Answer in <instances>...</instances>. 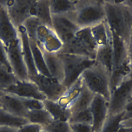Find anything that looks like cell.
Wrapping results in <instances>:
<instances>
[{"label": "cell", "mask_w": 132, "mask_h": 132, "mask_svg": "<svg viewBox=\"0 0 132 132\" xmlns=\"http://www.w3.org/2000/svg\"><path fill=\"white\" fill-rule=\"evenodd\" d=\"M0 132H17V128L9 126H0Z\"/></svg>", "instance_id": "cell-40"}, {"label": "cell", "mask_w": 132, "mask_h": 132, "mask_svg": "<svg viewBox=\"0 0 132 132\" xmlns=\"http://www.w3.org/2000/svg\"><path fill=\"white\" fill-rule=\"evenodd\" d=\"M80 78L91 92L103 96L109 102L111 96L110 75L95 61L92 66L84 71Z\"/></svg>", "instance_id": "cell-3"}, {"label": "cell", "mask_w": 132, "mask_h": 132, "mask_svg": "<svg viewBox=\"0 0 132 132\" xmlns=\"http://www.w3.org/2000/svg\"><path fill=\"white\" fill-rule=\"evenodd\" d=\"M34 0L4 1L8 16L17 28L30 16V9Z\"/></svg>", "instance_id": "cell-9"}, {"label": "cell", "mask_w": 132, "mask_h": 132, "mask_svg": "<svg viewBox=\"0 0 132 132\" xmlns=\"http://www.w3.org/2000/svg\"><path fill=\"white\" fill-rule=\"evenodd\" d=\"M39 132H48V131H46V130H44V129L42 128V130H41Z\"/></svg>", "instance_id": "cell-47"}, {"label": "cell", "mask_w": 132, "mask_h": 132, "mask_svg": "<svg viewBox=\"0 0 132 132\" xmlns=\"http://www.w3.org/2000/svg\"><path fill=\"white\" fill-rule=\"evenodd\" d=\"M0 67L5 68L9 72H12L11 67L10 66L7 53L6 47L5 44L0 40Z\"/></svg>", "instance_id": "cell-35"}, {"label": "cell", "mask_w": 132, "mask_h": 132, "mask_svg": "<svg viewBox=\"0 0 132 132\" xmlns=\"http://www.w3.org/2000/svg\"><path fill=\"white\" fill-rule=\"evenodd\" d=\"M79 28L74 20V12L52 15V28L63 43L73 37Z\"/></svg>", "instance_id": "cell-8"}, {"label": "cell", "mask_w": 132, "mask_h": 132, "mask_svg": "<svg viewBox=\"0 0 132 132\" xmlns=\"http://www.w3.org/2000/svg\"><path fill=\"white\" fill-rule=\"evenodd\" d=\"M29 79L37 86L46 100L57 102L67 92L68 89L57 80L38 74L29 76Z\"/></svg>", "instance_id": "cell-6"}, {"label": "cell", "mask_w": 132, "mask_h": 132, "mask_svg": "<svg viewBox=\"0 0 132 132\" xmlns=\"http://www.w3.org/2000/svg\"><path fill=\"white\" fill-rule=\"evenodd\" d=\"M0 107H1V105H0Z\"/></svg>", "instance_id": "cell-50"}, {"label": "cell", "mask_w": 132, "mask_h": 132, "mask_svg": "<svg viewBox=\"0 0 132 132\" xmlns=\"http://www.w3.org/2000/svg\"><path fill=\"white\" fill-rule=\"evenodd\" d=\"M90 28L97 48L106 45L111 41V32L105 20Z\"/></svg>", "instance_id": "cell-22"}, {"label": "cell", "mask_w": 132, "mask_h": 132, "mask_svg": "<svg viewBox=\"0 0 132 132\" xmlns=\"http://www.w3.org/2000/svg\"><path fill=\"white\" fill-rule=\"evenodd\" d=\"M122 120H132V107L124 111Z\"/></svg>", "instance_id": "cell-39"}, {"label": "cell", "mask_w": 132, "mask_h": 132, "mask_svg": "<svg viewBox=\"0 0 132 132\" xmlns=\"http://www.w3.org/2000/svg\"><path fill=\"white\" fill-rule=\"evenodd\" d=\"M95 61L96 63L100 65L109 74L111 77L113 66V49L111 40L106 45L97 48Z\"/></svg>", "instance_id": "cell-20"}, {"label": "cell", "mask_w": 132, "mask_h": 132, "mask_svg": "<svg viewBox=\"0 0 132 132\" xmlns=\"http://www.w3.org/2000/svg\"><path fill=\"white\" fill-rule=\"evenodd\" d=\"M105 21L109 29L128 44L132 29V10L123 1H104Z\"/></svg>", "instance_id": "cell-1"}, {"label": "cell", "mask_w": 132, "mask_h": 132, "mask_svg": "<svg viewBox=\"0 0 132 132\" xmlns=\"http://www.w3.org/2000/svg\"><path fill=\"white\" fill-rule=\"evenodd\" d=\"M131 97H132V94H131Z\"/></svg>", "instance_id": "cell-49"}, {"label": "cell", "mask_w": 132, "mask_h": 132, "mask_svg": "<svg viewBox=\"0 0 132 132\" xmlns=\"http://www.w3.org/2000/svg\"><path fill=\"white\" fill-rule=\"evenodd\" d=\"M131 107H132V97L130 98L129 102L127 104L125 110L128 109H129V108H131Z\"/></svg>", "instance_id": "cell-45"}, {"label": "cell", "mask_w": 132, "mask_h": 132, "mask_svg": "<svg viewBox=\"0 0 132 132\" xmlns=\"http://www.w3.org/2000/svg\"><path fill=\"white\" fill-rule=\"evenodd\" d=\"M123 113L108 115L100 132H119Z\"/></svg>", "instance_id": "cell-31"}, {"label": "cell", "mask_w": 132, "mask_h": 132, "mask_svg": "<svg viewBox=\"0 0 132 132\" xmlns=\"http://www.w3.org/2000/svg\"><path fill=\"white\" fill-rule=\"evenodd\" d=\"M20 98L21 99L23 105L27 110L44 108L43 101H42L33 98Z\"/></svg>", "instance_id": "cell-36"}, {"label": "cell", "mask_w": 132, "mask_h": 132, "mask_svg": "<svg viewBox=\"0 0 132 132\" xmlns=\"http://www.w3.org/2000/svg\"><path fill=\"white\" fill-rule=\"evenodd\" d=\"M92 116L93 132H100L108 116V102L103 96L95 94L89 107Z\"/></svg>", "instance_id": "cell-12"}, {"label": "cell", "mask_w": 132, "mask_h": 132, "mask_svg": "<svg viewBox=\"0 0 132 132\" xmlns=\"http://www.w3.org/2000/svg\"><path fill=\"white\" fill-rule=\"evenodd\" d=\"M42 126L37 124L27 123L17 128V132H39Z\"/></svg>", "instance_id": "cell-37"}, {"label": "cell", "mask_w": 132, "mask_h": 132, "mask_svg": "<svg viewBox=\"0 0 132 132\" xmlns=\"http://www.w3.org/2000/svg\"><path fill=\"white\" fill-rule=\"evenodd\" d=\"M18 78L11 72L0 67V91L4 92L14 84Z\"/></svg>", "instance_id": "cell-32"}, {"label": "cell", "mask_w": 132, "mask_h": 132, "mask_svg": "<svg viewBox=\"0 0 132 132\" xmlns=\"http://www.w3.org/2000/svg\"><path fill=\"white\" fill-rule=\"evenodd\" d=\"M25 119L28 123L39 124L42 127L48 125L53 120L44 108L27 110Z\"/></svg>", "instance_id": "cell-26"}, {"label": "cell", "mask_w": 132, "mask_h": 132, "mask_svg": "<svg viewBox=\"0 0 132 132\" xmlns=\"http://www.w3.org/2000/svg\"><path fill=\"white\" fill-rule=\"evenodd\" d=\"M42 128L48 132H72L70 124L68 121L53 120Z\"/></svg>", "instance_id": "cell-34"}, {"label": "cell", "mask_w": 132, "mask_h": 132, "mask_svg": "<svg viewBox=\"0 0 132 132\" xmlns=\"http://www.w3.org/2000/svg\"><path fill=\"white\" fill-rule=\"evenodd\" d=\"M123 3L127 6L129 8L132 10V0H128V1H123Z\"/></svg>", "instance_id": "cell-44"}, {"label": "cell", "mask_w": 132, "mask_h": 132, "mask_svg": "<svg viewBox=\"0 0 132 132\" xmlns=\"http://www.w3.org/2000/svg\"><path fill=\"white\" fill-rule=\"evenodd\" d=\"M30 16H36L42 24L52 28L50 0H34L30 9Z\"/></svg>", "instance_id": "cell-19"}, {"label": "cell", "mask_w": 132, "mask_h": 132, "mask_svg": "<svg viewBox=\"0 0 132 132\" xmlns=\"http://www.w3.org/2000/svg\"><path fill=\"white\" fill-rule=\"evenodd\" d=\"M119 132H132V127H120Z\"/></svg>", "instance_id": "cell-43"}, {"label": "cell", "mask_w": 132, "mask_h": 132, "mask_svg": "<svg viewBox=\"0 0 132 132\" xmlns=\"http://www.w3.org/2000/svg\"><path fill=\"white\" fill-rule=\"evenodd\" d=\"M128 50L129 56L130 57L131 56H132V29H131L129 40L128 44Z\"/></svg>", "instance_id": "cell-42"}, {"label": "cell", "mask_w": 132, "mask_h": 132, "mask_svg": "<svg viewBox=\"0 0 132 132\" xmlns=\"http://www.w3.org/2000/svg\"><path fill=\"white\" fill-rule=\"evenodd\" d=\"M29 42L33 55L34 63L38 74L47 77H51L46 67L43 54L41 48L36 42L29 40Z\"/></svg>", "instance_id": "cell-24"}, {"label": "cell", "mask_w": 132, "mask_h": 132, "mask_svg": "<svg viewBox=\"0 0 132 132\" xmlns=\"http://www.w3.org/2000/svg\"><path fill=\"white\" fill-rule=\"evenodd\" d=\"M44 108L48 112L53 120L68 121L71 116L69 110L65 108L57 102L48 100L43 101Z\"/></svg>", "instance_id": "cell-23"}, {"label": "cell", "mask_w": 132, "mask_h": 132, "mask_svg": "<svg viewBox=\"0 0 132 132\" xmlns=\"http://www.w3.org/2000/svg\"><path fill=\"white\" fill-rule=\"evenodd\" d=\"M24 60L28 71L29 76H34L38 74L35 67L33 55L30 45L29 39L24 27L21 25L17 28ZM29 77V76H28Z\"/></svg>", "instance_id": "cell-15"}, {"label": "cell", "mask_w": 132, "mask_h": 132, "mask_svg": "<svg viewBox=\"0 0 132 132\" xmlns=\"http://www.w3.org/2000/svg\"><path fill=\"white\" fill-rule=\"evenodd\" d=\"M73 132H93L91 124L86 123L70 124Z\"/></svg>", "instance_id": "cell-38"}, {"label": "cell", "mask_w": 132, "mask_h": 132, "mask_svg": "<svg viewBox=\"0 0 132 132\" xmlns=\"http://www.w3.org/2000/svg\"><path fill=\"white\" fill-rule=\"evenodd\" d=\"M52 15L67 14L75 11L76 1L50 0Z\"/></svg>", "instance_id": "cell-25"}, {"label": "cell", "mask_w": 132, "mask_h": 132, "mask_svg": "<svg viewBox=\"0 0 132 132\" xmlns=\"http://www.w3.org/2000/svg\"><path fill=\"white\" fill-rule=\"evenodd\" d=\"M19 38L17 28L11 21L4 1H0V40L6 47Z\"/></svg>", "instance_id": "cell-13"}, {"label": "cell", "mask_w": 132, "mask_h": 132, "mask_svg": "<svg viewBox=\"0 0 132 132\" xmlns=\"http://www.w3.org/2000/svg\"><path fill=\"white\" fill-rule=\"evenodd\" d=\"M72 132H73V131H72Z\"/></svg>", "instance_id": "cell-51"}, {"label": "cell", "mask_w": 132, "mask_h": 132, "mask_svg": "<svg viewBox=\"0 0 132 132\" xmlns=\"http://www.w3.org/2000/svg\"><path fill=\"white\" fill-rule=\"evenodd\" d=\"M61 59L64 70L62 84L68 89L80 78L81 74L88 68L95 63V60L90 58L65 53H57Z\"/></svg>", "instance_id": "cell-4"}, {"label": "cell", "mask_w": 132, "mask_h": 132, "mask_svg": "<svg viewBox=\"0 0 132 132\" xmlns=\"http://www.w3.org/2000/svg\"><path fill=\"white\" fill-rule=\"evenodd\" d=\"M110 32L113 56V72L129 61L130 58L128 53L127 44L114 32L111 30Z\"/></svg>", "instance_id": "cell-14"}, {"label": "cell", "mask_w": 132, "mask_h": 132, "mask_svg": "<svg viewBox=\"0 0 132 132\" xmlns=\"http://www.w3.org/2000/svg\"><path fill=\"white\" fill-rule=\"evenodd\" d=\"M94 95V94L84 85L78 95L69 105L67 109L69 110L72 114L89 108Z\"/></svg>", "instance_id": "cell-21"}, {"label": "cell", "mask_w": 132, "mask_h": 132, "mask_svg": "<svg viewBox=\"0 0 132 132\" xmlns=\"http://www.w3.org/2000/svg\"><path fill=\"white\" fill-rule=\"evenodd\" d=\"M42 24L40 20L35 16H30L22 24L24 27L29 40L37 42L36 35L38 27Z\"/></svg>", "instance_id": "cell-30"}, {"label": "cell", "mask_w": 132, "mask_h": 132, "mask_svg": "<svg viewBox=\"0 0 132 132\" xmlns=\"http://www.w3.org/2000/svg\"><path fill=\"white\" fill-rule=\"evenodd\" d=\"M37 43L40 47L46 52L57 53L62 49L63 43L53 29L47 25L41 24L37 31Z\"/></svg>", "instance_id": "cell-10"}, {"label": "cell", "mask_w": 132, "mask_h": 132, "mask_svg": "<svg viewBox=\"0 0 132 132\" xmlns=\"http://www.w3.org/2000/svg\"><path fill=\"white\" fill-rule=\"evenodd\" d=\"M5 92H2V91H0V96H1Z\"/></svg>", "instance_id": "cell-48"}, {"label": "cell", "mask_w": 132, "mask_h": 132, "mask_svg": "<svg viewBox=\"0 0 132 132\" xmlns=\"http://www.w3.org/2000/svg\"><path fill=\"white\" fill-rule=\"evenodd\" d=\"M121 127H132V120H122L120 122Z\"/></svg>", "instance_id": "cell-41"}, {"label": "cell", "mask_w": 132, "mask_h": 132, "mask_svg": "<svg viewBox=\"0 0 132 132\" xmlns=\"http://www.w3.org/2000/svg\"><path fill=\"white\" fill-rule=\"evenodd\" d=\"M6 50L13 74L20 80L29 79V75L23 56L19 36L18 38L8 44Z\"/></svg>", "instance_id": "cell-7"}, {"label": "cell", "mask_w": 132, "mask_h": 132, "mask_svg": "<svg viewBox=\"0 0 132 132\" xmlns=\"http://www.w3.org/2000/svg\"><path fill=\"white\" fill-rule=\"evenodd\" d=\"M5 93L15 95L20 98H33L42 101L46 99L37 85L29 79L18 80L5 91Z\"/></svg>", "instance_id": "cell-11"}, {"label": "cell", "mask_w": 132, "mask_h": 132, "mask_svg": "<svg viewBox=\"0 0 132 132\" xmlns=\"http://www.w3.org/2000/svg\"><path fill=\"white\" fill-rule=\"evenodd\" d=\"M70 124L72 123H86L91 124L92 116L90 109L72 113L69 119Z\"/></svg>", "instance_id": "cell-33"}, {"label": "cell", "mask_w": 132, "mask_h": 132, "mask_svg": "<svg viewBox=\"0 0 132 132\" xmlns=\"http://www.w3.org/2000/svg\"><path fill=\"white\" fill-rule=\"evenodd\" d=\"M75 36L81 40L90 49L96 52L97 46L93 39L90 27L79 28L76 31Z\"/></svg>", "instance_id": "cell-29"}, {"label": "cell", "mask_w": 132, "mask_h": 132, "mask_svg": "<svg viewBox=\"0 0 132 132\" xmlns=\"http://www.w3.org/2000/svg\"><path fill=\"white\" fill-rule=\"evenodd\" d=\"M0 105L7 112L16 117L25 118L27 110L19 97L4 93L0 96Z\"/></svg>", "instance_id": "cell-16"}, {"label": "cell", "mask_w": 132, "mask_h": 132, "mask_svg": "<svg viewBox=\"0 0 132 132\" xmlns=\"http://www.w3.org/2000/svg\"><path fill=\"white\" fill-rule=\"evenodd\" d=\"M132 94V78H128L111 91L108 102V115L123 112Z\"/></svg>", "instance_id": "cell-5"}, {"label": "cell", "mask_w": 132, "mask_h": 132, "mask_svg": "<svg viewBox=\"0 0 132 132\" xmlns=\"http://www.w3.org/2000/svg\"><path fill=\"white\" fill-rule=\"evenodd\" d=\"M41 50L51 76L62 84L64 79V70L61 59L57 53H50L42 49Z\"/></svg>", "instance_id": "cell-18"}, {"label": "cell", "mask_w": 132, "mask_h": 132, "mask_svg": "<svg viewBox=\"0 0 132 132\" xmlns=\"http://www.w3.org/2000/svg\"><path fill=\"white\" fill-rule=\"evenodd\" d=\"M58 53L82 56L94 60L96 55L95 52L90 49L75 36L63 43L62 49Z\"/></svg>", "instance_id": "cell-17"}, {"label": "cell", "mask_w": 132, "mask_h": 132, "mask_svg": "<svg viewBox=\"0 0 132 132\" xmlns=\"http://www.w3.org/2000/svg\"><path fill=\"white\" fill-rule=\"evenodd\" d=\"M84 85L80 77L79 79L71 87L68 89L64 95L57 102L61 106L68 108L78 95Z\"/></svg>", "instance_id": "cell-27"}, {"label": "cell", "mask_w": 132, "mask_h": 132, "mask_svg": "<svg viewBox=\"0 0 132 132\" xmlns=\"http://www.w3.org/2000/svg\"><path fill=\"white\" fill-rule=\"evenodd\" d=\"M74 20L80 27L91 26L105 20L104 1H76Z\"/></svg>", "instance_id": "cell-2"}, {"label": "cell", "mask_w": 132, "mask_h": 132, "mask_svg": "<svg viewBox=\"0 0 132 132\" xmlns=\"http://www.w3.org/2000/svg\"><path fill=\"white\" fill-rule=\"evenodd\" d=\"M28 123L25 118L12 115L0 107V126H9L19 128Z\"/></svg>", "instance_id": "cell-28"}, {"label": "cell", "mask_w": 132, "mask_h": 132, "mask_svg": "<svg viewBox=\"0 0 132 132\" xmlns=\"http://www.w3.org/2000/svg\"><path fill=\"white\" fill-rule=\"evenodd\" d=\"M130 58V61H131V73H130L129 77L132 78V56H131Z\"/></svg>", "instance_id": "cell-46"}]
</instances>
